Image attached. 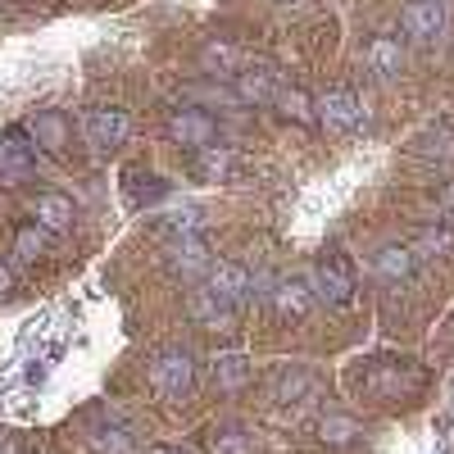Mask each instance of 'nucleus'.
Here are the masks:
<instances>
[{
  "label": "nucleus",
  "instance_id": "1",
  "mask_svg": "<svg viewBox=\"0 0 454 454\" xmlns=\"http://www.w3.org/2000/svg\"><path fill=\"white\" fill-rule=\"evenodd\" d=\"M309 282H314V295L327 300L332 309H346L350 300H355V269H350V259L340 254V250H332V254L318 259V269H314Z\"/></svg>",
  "mask_w": 454,
  "mask_h": 454
},
{
  "label": "nucleus",
  "instance_id": "2",
  "mask_svg": "<svg viewBox=\"0 0 454 454\" xmlns=\"http://www.w3.org/2000/svg\"><path fill=\"white\" fill-rule=\"evenodd\" d=\"M164 263H168L173 278L196 282V278H205V273L214 269V250H209V241H205L200 232H186V237H177V241L164 250Z\"/></svg>",
  "mask_w": 454,
  "mask_h": 454
},
{
  "label": "nucleus",
  "instance_id": "3",
  "mask_svg": "<svg viewBox=\"0 0 454 454\" xmlns=\"http://www.w3.org/2000/svg\"><path fill=\"white\" fill-rule=\"evenodd\" d=\"M164 132H168V141H173V145H182V150H200V145H209V141H214L218 123L209 119L205 109H196V105H182V109H168Z\"/></svg>",
  "mask_w": 454,
  "mask_h": 454
},
{
  "label": "nucleus",
  "instance_id": "4",
  "mask_svg": "<svg viewBox=\"0 0 454 454\" xmlns=\"http://www.w3.org/2000/svg\"><path fill=\"white\" fill-rule=\"evenodd\" d=\"M205 291L218 300V305L241 309L246 300L254 295V278H250L246 263H214V269L205 273Z\"/></svg>",
  "mask_w": 454,
  "mask_h": 454
},
{
  "label": "nucleus",
  "instance_id": "5",
  "mask_svg": "<svg viewBox=\"0 0 454 454\" xmlns=\"http://www.w3.org/2000/svg\"><path fill=\"white\" fill-rule=\"evenodd\" d=\"M150 382H155L160 395H186L196 382V359L192 350H164L155 364H150Z\"/></svg>",
  "mask_w": 454,
  "mask_h": 454
},
{
  "label": "nucleus",
  "instance_id": "6",
  "mask_svg": "<svg viewBox=\"0 0 454 454\" xmlns=\"http://www.w3.org/2000/svg\"><path fill=\"white\" fill-rule=\"evenodd\" d=\"M400 32L413 46H432L445 32V5L441 0H409V5L400 10Z\"/></svg>",
  "mask_w": 454,
  "mask_h": 454
},
{
  "label": "nucleus",
  "instance_id": "7",
  "mask_svg": "<svg viewBox=\"0 0 454 454\" xmlns=\"http://www.w3.org/2000/svg\"><path fill=\"white\" fill-rule=\"evenodd\" d=\"M82 132H87V141H91L96 150H114V145L128 141L132 119H128V109H119V105H96V109H87Z\"/></svg>",
  "mask_w": 454,
  "mask_h": 454
},
{
  "label": "nucleus",
  "instance_id": "8",
  "mask_svg": "<svg viewBox=\"0 0 454 454\" xmlns=\"http://www.w3.org/2000/svg\"><path fill=\"white\" fill-rule=\"evenodd\" d=\"M314 109H318V123H323L327 132H350V128L364 123V105H359V96H355L350 87L327 91Z\"/></svg>",
  "mask_w": 454,
  "mask_h": 454
},
{
  "label": "nucleus",
  "instance_id": "9",
  "mask_svg": "<svg viewBox=\"0 0 454 454\" xmlns=\"http://www.w3.org/2000/svg\"><path fill=\"white\" fill-rule=\"evenodd\" d=\"M237 100L241 105H269V100H278V73L269 64H241L237 68Z\"/></svg>",
  "mask_w": 454,
  "mask_h": 454
},
{
  "label": "nucleus",
  "instance_id": "10",
  "mask_svg": "<svg viewBox=\"0 0 454 454\" xmlns=\"http://www.w3.org/2000/svg\"><path fill=\"white\" fill-rule=\"evenodd\" d=\"M364 64H368L372 78L391 82L395 73L404 68V46H400V36H391V32H377L372 42H368V51H364Z\"/></svg>",
  "mask_w": 454,
  "mask_h": 454
},
{
  "label": "nucleus",
  "instance_id": "11",
  "mask_svg": "<svg viewBox=\"0 0 454 454\" xmlns=\"http://www.w3.org/2000/svg\"><path fill=\"white\" fill-rule=\"evenodd\" d=\"M27 173H32V145H27L23 132L14 128V132L0 137V182L19 186V182H27Z\"/></svg>",
  "mask_w": 454,
  "mask_h": 454
},
{
  "label": "nucleus",
  "instance_id": "12",
  "mask_svg": "<svg viewBox=\"0 0 454 454\" xmlns=\"http://www.w3.org/2000/svg\"><path fill=\"white\" fill-rule=\"evenodd\" d=\"M273 300H278V314L282 318H305L309 309H314V282L309 278H286V282H278V291H273Z\"/></svg>",
  "mask_w": 454,
  "mask_h": 454
},
{
  "label": "nucleus",
  "instance_id": "13",
  "mask_svg": "<svg viewBox=\"0 0 454 454\" xmlns=\"http://www.w3.org/2000/svg\"><path fill=\"white\" fill-rule=\"evenodd\" d=\"M73 218H78V209H73L68 196L46 192V196H36V200H32V223H36V227H46V232H68Z\"/></svg>",
  "mask_w": 454,
  "mask_h": 454
},
{
  "label": "nucleus",
  "instance_id": "14",
  "mask_svg": "<svg viewBox=\"0 0 454 454\" xmlns=\"http://www.w3.org/2000/svg\"><path fill=\"white\" fill-rule=\"evenodd\" d=\"M192 168H196V177H200V182H223L227 173H232V150L209 141V145H200V150H196V164H192Z\"/></svg>",
  "mask_w": 454,
  "mask_h": 454
},
{
  "label": "nucleus",
  "instance_id": "15",
  "mask_svg": "<svg viewBox=\"0 0 454 454\" xmlns=\"http://www.w3.org/2000/svg\"><path fill=\"white\" fill-rule=\"evenodd\" d=\"M250 382V359L246 355H218L214 359V387L218 391H237Z\"/></svg>",
  "mask_w": 454,
  "mask_h": 454
},
{
  "label": "nucleus",
  "instance_id": "16",
  "mask_svg": "<svg viewBox=\"0 0 454 454\" xmlns=\"http://www.w3.org/2000/svg\"><path fill=\"white\" fill-rule=\"evenodd\" d=\"M372 263H377V273H382L387 282H400V278L413 273V250L409 246H382Z\"/></svg>",
  "mask_w": 454,
  "mask_h": 454
},
{
  "label": "nucleus",
  "instance_id": "17",
  "mask_svg": "<svg viewBox=\"0 0 454 454\" xmlns=\"http://www.w3.org/2000/svg\"><path fill=\"white\" fill-rule=\"evenodd\" d=\"M91 445H96V454H132V450H137L132 432L119 427V423H100V427L91 432Z\"/></svg>",
  "mask_w": 454,
  "mask_h": 454
},
{
  "label": "nucleus",
  "instance_id": "18",
  "mask_svg": "<svg viewBox=\"0 0 454 454\" xmlns=\"http://www.w3.org/2000/svg\"><path fill=\"white\" fill-rule=\"evenodd\" d=\"M309 395H314V372L291 368V372L278 377V400H286V404H305Z\"/></svg>",
  "mask_w": 454,
  "mask_h": 454
},
{
  "label": "nucleus",
  "instance_id": "19",
  "mask_svg": "<svg viewBox=\"0 0 454 454\" xmlns=\"http://www.w3.org/2000/svg\"><path fill=\"white\" fill-rule=\"evenodd\" d=\"M254 450V436L246 427H218L209 436V454H250Z\"/></svg>",
  "mask_w": 454,
  "mask_h": 454
},
{
  "label": "nucleus",
  "instance_id": "20",
  "mask_svg": "<svg viewBox=\"0 0 454 454\" xmlns=\"http://www.w3.org/2000/svg\"><path fill=\"white\" fill-rule=\"evenodd\" d=\"M278 109H282V119H291V123H314V119H318V114H314V100L300 91V87L278 91Z\"/></svg>",
  "mask_w": 454,
  "mask_h": 454
},
{
  "label": "nucleus",
  "instance_id": "21",
  "mask_svg": "<svg viewBox=\"0 0 454 454\" xmlns=\"http://www.w3.org/2000/svg\"><path fill=\"white\" fill-rule=\"evenodd\" d=\"M14 254H19L23 263L42 259V254H46V227H36V223L19 227V232H14Z\"/></svg>",
  "mask_w": 454,
  "mask_h": 454
},
{
  "label": "nucleus",
  "instance_id": "22",
  "mask_svg": "<svg viewBox=\"0 0 454 454\" xmlns=\"http://www.w3.org/2000/svg\"><path fill=\"white\" fill-rule=\"evenodd\" d=\"M205 68L209 73H237L241 68V51L232 42H209L205 46Z\"/></svg>",
  "mask_w": 454,
  "mask_h": 454
},
{
  "label": "nucleus",
  "instance_id": "23",
  "mask_svg": "<svg viewBox=\"0 0 454 454\" xmlns=\"http://www.w3.org/2000/svg\"><path fill=\"white\" fill-rule=\"evenodd\" d=\"M32 137L42 141L46 150H64V137H68V128H64V119H59V114H42V119L32 123Z\"/></svg>",
  "mask_w": 454,
  "mask_h": 454
},
{
  "label": "nucleus",
  "instance_id": "24",
  "mask_svg": "<svg viewBox=\"0 0 454 454\" xmlns=\"http://www.w3.org/2000/svg\"><path fill=\"white\" fill-rule=\"evenodd\" d=\"M192 314H196L200 323H209V327H227V323H232V309L218 305V300H214L209 291H200V295L192 300Z\"/></svg>",
  "mask_w": 454,
  "mask_h": 454
},
{
  "label": "nucleus",
  "instance_id": "25",
  "mask_svg": "<svg viewBox=\"0 0 454 454\" xmlns=\"http://www.w3.org/2000/svg\"><path fill=\"white\" fill-rule=\"evenodd\" d=\"M419 254H454V237L445 232V227H423L419 232Z\"/></svg>",
  "mask_w": 454,
  "mask_h": 454
},
{
  "label": "nucleus",
  "instance_id": "26",
  "mask_svg": "<svg viewBox=\"0 0 454 454\" xmlns=\"http://www.w3.org/2000/svg\"><path fill=\"white\" fill-rule=\"evenodd\" d=\"M200 223H205V218H200V209H196V205H182V209H173V214H168V227H173L177 237L200 232Z\"/></svg>",
  "mask_w": 454,
  "mask_h": 454
},
{
  "label": "nucleus",
  "instance_id": "27",
  "mask_svg": "<svg viewBox=\"0 0 454 454\" xmlns=\"http://www.w3.org/2000/svg\"><path fill=\"white\" fill-rule=\"evenodd\" d=\"M350 436H359L355 419H323V441H332V445H346Z\"/></svg>",
  "mask_w": 454,
  "mask_h": 454
},
{
  "label": "nucleus",
  "instance_id": "28",
  "mask_svg": "<svg viewBox=\"0 0 454 454\" xmlns=\"http://www.w3.org/2000/svg\"><path fill=\"white\" fill-rule=\"evenodd\" d=\"M5 295H10V269L0 263V300H5Z\"/></svg>",
  "mask_w": 454,
  "mask_h": 454
},
{
  "label": "nucleus",
  "instance_id": "29",
  "mask_svg": "<svg viewBox=\"0 0 454 454\" xmlns=\"http://www.w3.org/2000/svg\"><path fill=\"white\" fill-rule=\"evenodd\" d=\"M441 205H445V209H454V182H450L445 192H441Z\"/></svg>",
  "mask_w": 454,
  "mask_h": 454
}]
</instances>
